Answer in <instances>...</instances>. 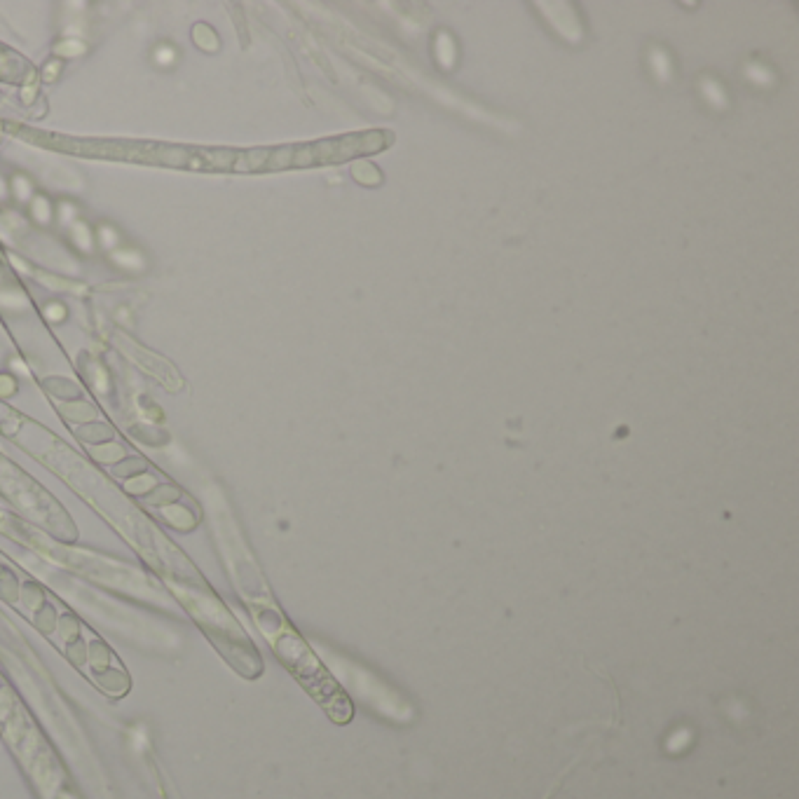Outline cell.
<instances>
[{
	"instance_id": "obj_1",
	"label": "cell",
	"mask_w": 799,
	"mask_h": 799,
	"mask_svg": "<svg viewBox=\"0 0 799 799\" xmlns=\"http://www.w3.org/2000/svg\"><path fill=\"white\" fill-rule=\"evenodd\" d=\"M232 581H235L239 595L244 598L246 607L251 610L258 628L268 637L274 654L284 664L291 673L298 677V682L308 689L314 699L324 706L326 713L333 717L335 722H350L352 720V704L345 696L343 689L333 682L324 666L319 664L317 657L310 652L303 637L298 635L293 628L286 624L284 615L274 605L272 595L268 591V584L258 575L256 565L246 558H232Z\"/></svg>"
},
{
	"instance_id": "obj_2",
	"label": "cell",
	"mask_w": 799,
	"mask_h": 799,
	"mask_svg": "<svg viewBox=\"0 0 799 799\" xmlns=\"http://www.w3.org/2000/svg\"><path fill=\"white\" fill-rule=\"evenodd\" d=\"M392 132L387 129H368L321 139L314 143L284 145V148L249 152L254 169H281V167H310V164H343L350 160L368 157L382 152L392 145Z\"/></svg>"
}]
</instances>
